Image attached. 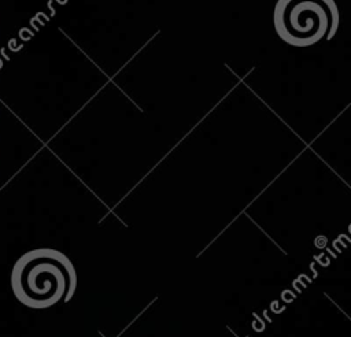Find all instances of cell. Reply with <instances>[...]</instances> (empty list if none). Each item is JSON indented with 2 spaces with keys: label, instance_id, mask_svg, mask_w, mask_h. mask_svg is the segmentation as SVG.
<instances>
[{
  "label": "cell",
  "instance_id": "1",
  "mask_svg": "<svg viewBox=\"0 0 351 337\" xmlns=\"http://www.w3.org/2000/svg\"><path fill=\"white\" fill-rule=\"evenodd\" d=\"M75 284V270L69 258L51 248L26 252L11 273L14 295L30 308H48L60 300L69 301Z\"/></svg>",
  "mask_w": 351,
  "mask_h": 337
},
{
  "label": "cell",
  "instance_id": "2",
  "mask_svg": "<svg viewBox=\"0 0 351 337\" xmlns=\"http://www.w3.org/2000/svg\"><path fill=\"white\" fill-rule=\"evenodd\" d=\"M330 10L322 0H287L284 7L278 5L274 18L278 34L300 47L319 41L330 27Z\"/></svg>",
  "mask_w": 351,
  "mask_h": 337
}]
</instances>
